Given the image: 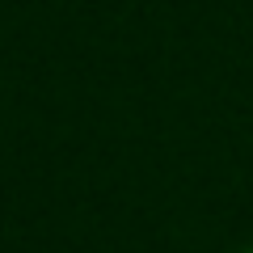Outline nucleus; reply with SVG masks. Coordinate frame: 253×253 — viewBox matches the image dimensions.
I'll use <instances>...</instances> for the list:
<instances>
[{"label": "nucleus", "mask_w": 253, "mask_h": 253, "mask_svg": "<svg viewBox=\"0 0 253 253\" xmlns=\"http://www.w3.org/2000/svg\"><path fill=\"white\" fill-rule=\"evenodd\" d=\"M245 253H253V249H245Z\"/></svg>", "instance_id": "obj_1"}]
</instances>
